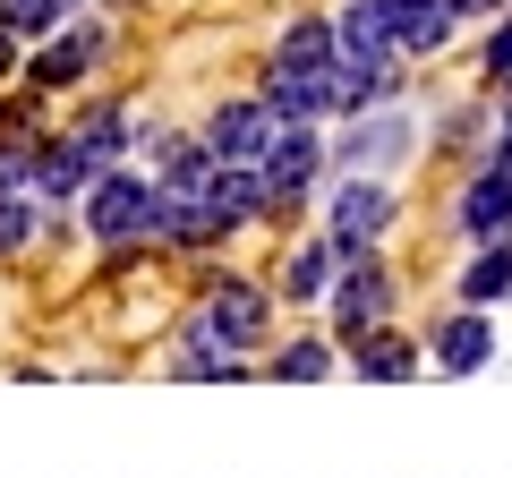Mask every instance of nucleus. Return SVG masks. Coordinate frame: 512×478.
Listing matches in <instances>:
<instances>
[{
    "mask_svg": "<svg viewBox=\"0 0 512 478\" xmlns=\"http://www.w3.org/2000/svg\"><path fill=\"white\" fill-rule=\"evenodd\" d=\"M77 231L94 239V248H154V231H163V180H154L146 163H111L103 180L86 188V205H77Z\"/></svg>",
    "mask_w": 512,
    "mask_h": 478,
    "instance_id": "nucleus-1",
    "label": "nucleus"
},
{
    "mask_svg": "<svg viewBox=\"0 0 512 478\" xmlns=\"http://www.w3.org/2000/svg\"><path fill=\"white\" fill-rule=\"evenodd\" d=\"M197 316H205V333H214L222 350H239V359H265V350L282 342L274 333V316H282L274 282L239 274V265H214V274L197 282Z\"/></svg>",
    "mask_w": 512,
    "mask_h": 478,
    "instance_id": "nucleus-2",
    "label": "nucleus"
},
{
    "mask_svg": "<svg viewBox=\"0 0 512 478\" xmlns=\"http://www.w3.org/2000/svg\"><path fill=\"white\" fill-rule=\"evenodd\" d=\"M410 154H419V111L410 103L359 111V120L333 129V180H393Z\"/></svg>",
    "mask_w": 512,
    "mask_h": 478,
    "instance_id": "nucleus-3",
    "label": "nucleus"
},
{
    "mask_svg": "<svg viewBox=\"0 0 512 478\" xmlns=\"http://www.w3.org/2000/svg\"><path fill=\"white\" fill-rule=\"evenodd\" d=\"M393 222H402L393 180H333L325 222H316V231L333 239V257H342V265H359V257H376L384 239H393Z\"/></svg>",
    "mask_w": 512,
    "mask_h": 478,
    "instance_id": "nucleus-4",
    "label": "nucleus"
},
{
    "mask_svg": "<svg viewBox=\"0 0 512 478\" xmlns=\"http://www.w3.org/2000/svg\"><path fill=\"white\" fill-rule=\"evenodd\" d=\"M393 308H402V274H393L384 248H376V257L342 265V282H333V299H325V333L350 350V342H367V333L393 325Z\"/></svg>",
    "mask_w": 512,
    "mask_h": 478,
    "instance_id": "nucleus-5",
    "label": "nucleus"
},
{
    "mask_svg": "<svg viewBox=\"0 0 512 478\" xmlns=\"http://www.w3.org/2000/svg\"><path fill=\"white\" fill-rule=\"evenodd\" d=\"M103 60H111V26L77 9L52 43H35V52H26V86H35V94H77Z\"/></svg>",
    "mask_w": 512,
    "mask_h": 478,
    "instance_id": "nucleus-6",
    "label": "nucleus"
},
{
    "mask_svg": "<svg viewBox=\"0 0 512 478\" xmlns=\"http://www.w3.org/2000/svg\"><path fill=\"white\" fill-rule=\"evenodd\" d=\"M333 180V137L325 129H282V146L265 154V188H274V222H291L316 188Z\"/></svg>",
    "mask_w": 512,
    "mask_h": 478,
    "instance_id": "nucleus-7",
    "label": "nucleus"
},
{
    "mask_svg": "<svg viewBox=\"0 0 512 478\" xmlns=\"http://www.w3.org/2000/svg\"><path fill=\"white\" fill-rule=\"evenodd\" d=\"M282 129H291V120H282L265 94H231V103L205 111V129H197V137L222 154V163H265V154L282 146Z\"/></svg>",
    "mask_w": 512,
    "mask_h": 478,
    "instance_id": "nucleus-8",
    "label": "nucleus"
},
{
    "mask_svg": "<svg viewBox=\"0 0 512 478\" xmlns=\"http://www.w3.org/2000/svg\"><path fill=\"white\" fill-rule=\"evenodd\" d=\"M453 231L470 239V248L512 239V171L495 163V154H478V163L461 171V188H453Z\"/></svg>",
    "mask_w": 512,
    "mask_h": 478,
    "instance_id": "nucleus-9",
    "label": "nucleus"
},
{
    "mask_svg": "<svg viewBox=\"0 0 512 478\" xmlns=\"http://www.w3.org/2000/svg\"><path fill=\"white\" fill-rule=\"evenodd\" d=\"M163 376H171V385H248V376H265V368H256V359H239V350H222L214 333H205V316L188 308L180 325H171Z\"/></svg>",
    "mask_w": 512,
    "mask_h": 478,
    "instance_id": "nucleus-10",
    "label": "nucleus"
},
{
    "mask_svg": "<svg viewBox=\"0 0 512 478\" xmlns=\"http://www.w3.org/2000/svg\"><path fill=\"white\" fill-rule=\"evenodd\" d=\"M427 368L436 376H487L495 368V308H444L427 325Z\"/></svg>",
    "mask_w": 512,
    "mask_h": 478,
    "instance_id": "nucleus-11",
    "label": "nucleus"
},
{
    "mask_svg": "<svg viewBox=\"0 0 512 478\" xmlns=\"http://www.w3.org/2000/svg\"><path fill=\"white\" fill-rule=\"evenodd\" d=\"M256 94H265L291 129H325V120H342V60H333V69H274V60H265V86Z\"/></svg>",
    "mask_w": 512,
    "mask_h": 478,
    "instance_id": "nucleus-12",
    "label": "nucleus"
},
{
    "mask_svg": "<svg viewBox=\"0 0 512 478\" xmlns=\"http://www.w3.org/2000/svg\"><path fill=\"white\" fill-rule=\"evenodd\" d=\"M333 282H342V257H333L325 231L291 239V248H282V265H274V299H282V308H316V316H325Z\"/></svg>",
    "mask_w": 512,
    "mask_h": 478,
    "instance_id": "nucleus-13",
    "label": "nucleus"
},
{
    "mask_svg": "<svg viewBox=\"0 0 512 478\" xmlns=\"http://www.w3.org/2000/svg\"><path fill=\"white\" fill-rule=\"evenodd\" d=\"M256 368H265V385H333V376H350V350L333 333H282Z\"/></svg>",
    "mask_w": 512,
    "mask_h": 478,
    "instance_id": "nucleus-14",
    "label": "nucleus"
},
{
    "mask_svg": "<svg viewBox=\"0 0 512 478\" xmlns=\"http://www.w3.org/2000/svg\"><path fill=\"white\" fill-rule=\"evenodd\" d=\"M461 26L470 18H461L453 0H393V52L402 60H444L461 43Z\"/></svg>",
    "mask_w": 512,
    "mask_h": 478,
    "instance_id": "nucleus-15",
    "label": "nucleus"
},
{
    "mask_svg": "<svg viewBox=\"0 0 512 478\" xmlns=\"http://www.w3.org/2000/svg\"><path fill=\"white\" fill-rule=\"evenodd\" d=\"M94 180H103V163H94V154L77 146L69 129L43 137V154H35V197H43V205H86Z\"/></svg>",
    "mask_w": 512,
    "mask_h": 478,
    "instance_id": "nucleus-16",
    "label": "nucleus"
},
{
    "mask_svg": "<svg viewBox=\"0 0 512 478\" xmlns=\"http://www.w3.org/2000/svg\"><path fill=\"white\" fill-rule=\"evenodd\" d=\"M350 376L359 385H410V376H427V342L402 333V325H384L367 342H350Z\"/></svg>",
    "mask_w": 512,
    "mask_h": 478,
    "instance_id": "nucleus-17",
    "label": "nucleus"
},
{
    "mask_svg": "<svg viewBox=\"0 0 512 478\" xmlns=\"http://www.w3.org/2000/svg\"><path fill=\"white\" fill-rule=\"evenodd\" d=\"M333 35H342L350 69H384V60H402V52H393V0H342V9H333Z\"/></svg>",
    "mask_w": 512,
    "mask_h": 478,
    "instance_id": "nucleus-18",
    "label": "nucleus"
},
{
    "mask_svg": "<svg viewBox=\"0 0 512 478\" xmlns=\"http://www.w3.org/2000/svg\"><path fill=\"white\" fill-rule=\"evenodd\" d=\"M453 299H461V308H504V299H512V239L470 248V265L453 274Z\"/></svg>",
    "mask_w": 512,
    "mask_h": 478,
    "instance_id": "nucleus-19",
    "label": "nucleus"
},
{
    "mask_svg": "<svg viewBox=\"0 0 512 478\" xmlns=\"http://www.w3.org/2000/svg\"><path fill=\"white\" fill-rule=\"evenodd\" d=\"M333 60H342V35H333V18H316V9H299L274 35V69H333Z\"/></svg>",
    "mask_w": 512,
    "mask_h": 478,
    "instance_id": "nucleus-20",
    "label": "nucleus"
},
{
    "mask_svg": "<svg viewBox=\"0 0 512 478\" xmlns=\"http://www.w3.org/2000/svg\"><path fill=\"white\" fill-rule=\"evenodd\" d=\"M52 222H60V205H43V197H0V265H18Z\"/></svg>",
    "mask_w": 512,
    "mask_h": 478,
    "instance_id": "nucleus-21",
    "label": "nucleus"
},
{
    "mask_svg": "<svg viewBox=\"0 0 512 478\" xmlns=\"http://www.w3.org/2000/svg\"><path fill=\"white\" fill-rule=\"evenodd\" d=\"M69 18H77L69 0H0V26H9V35H18L26 52H35V43H52Z\"/></svg>",
    "mask_w": 512,
    "mask_h": 478,
    "instance_id": "nucleus-22",
    "label": "nucleus"
},
{
    "mask_svg": "<svg viewBox=\"0 0 512 478\" xmlns=\"http://www.w3.org/2000/svg\"><path fill=\"white\" fill-rule=\"evenodd\" d=\"M478 77H487V94H512V9L478 26Z\"/></svg>",
    "mask_w": 512,
    "mask_h": 478,
    "instance_id": "nucleus-23",
    "label": "nucleus"
},
{
    "mask_svg": "<svg viewBox=\"0 0 512 478\" xmlns=\"http://www.w3.org/2000/svg\"><path fill=\"white\" fill-rule=\"evenodd\" d=\"M9 77H26V43L0 26V86H9Z\"/></svg>",
    "mask_w": 512,
    "mask_h": 478,
    "instance_id": "nucleus-24",
    "label": "nucleus"
},
{
    "mask_svg": "<svg viewBox=\"0 0 512 478\" xmlns=\"http://www.w3.org/2000/svg\"><path fill=\"white\" fill-rule=\"evenodd\" d=\"M453 9H461V18H470V26H495V18H504V9H512V0H453Z\"/></svg>",
    "mask_w": 512,
    "mask_h": 478,
    "instance_id": "nucleus-25",
    "label": "nucleus"
},
{
    "mask_svg": "<svg viewBox=\"0 0 512 478\" xmlns=\"http://www.w3.org/2000/svg\"><path fill=\"white\" fill-rule=\"evenodd\" d=\"M69 9H86V0H69Z\"/></svg>",
    "mask_w": 512,
    "mask_h": 478,
    "instance_id": "nucleus-26",
    "label": "nucleus"
}]
</instances>
